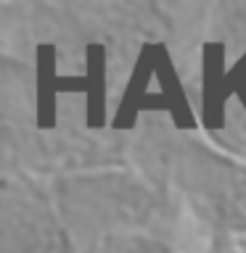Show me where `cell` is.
I'll return each mask as SVG.
<instances>
[{"label":"cell","mask_w":246,"mask_h":253,"mask_svg":"<svg viewBox=\"0 0 246 253\" xmlns=\"http://www.w3.org/2000/svg\"><path fill=\"white\" fill-rule=\"evenodd\" d=\"M124 253H148V251H143V248H135V251H124Z\"/></svg>","instance_id":"1"}]
</instances>
